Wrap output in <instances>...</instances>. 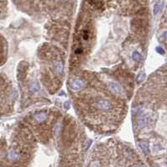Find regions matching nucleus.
I'll use <instances>...</instances> for the list:
<instances>
[{
	"mask_svg": "<svg viewBox=\"0 0 167 167\" xmlns=\"http://www.w3.org/2000/svg\"><path fill=\"white\" fill-rule=\"evenodd\" d=\"M86 83L85 81H83L82 80H80V79H76V80H74V81H72L71 82V88L72 91H75V92H78L80 91L81 89H82L85 87Z\"/></svg>",
	"mask_w": 167,
	"mask_h": 167,
	"instance_id": "obj_1",
	"label": "nucleus"
},
{
	"mask_svg": "<svg viewBox=\"0 0 167 167\" xmlns=\"http://www.w3.org/2000/svg\"><path fill=\"white\" fill-rule=\"evenodd\" d=\"M96 108L98 109H101V110L103 111H107L110 108V103L108 100H105V99H100L96 103Z\"/></svg>",
	"mask_w": 167,
	"mask_h": 167,
	"instance_id": "obj_2",
	"label": "nucleus"
},
{
	"mask_svg": "<svg viewBox=\"0 0 167 167\" xmlns=\"http://www.w3.org/2000/svg\"><path fill=\"white\" fill-rule=\"evenodd\" d=\"M47 118V115L46 113H42V112H39V113H37L34 114V119L39 122V123H42V122L46 121Z\"/></svg>",
	"mask_w": 167,
	"mask_h": 167,
	"instance_id": "obj_3",
	"label": "nucleus"
},
{
	"mask_svg": "<svg viewBox=\"0 0 167 167\" xmlns=\"http://www.w3.org/2000/svg\"><path fill=\"white\" fill-rule=\"evenodd\" d=\"M147 123H148V117H147L145 114L140 116L139 120V129L144 128V127L147 125Z\"/></svg>",
	"mask_w": 167,
	"mask_h": 167,
	"instance_id": "obj_4",
	"label": "nucleus"
},
{
	"mask_svg": "<svg viewBox=\"0 0 167 167\" xmlns=\"http://www.w3.org/2000/svg\"><path fill=\"white\" fill-rule=\"evenodd\" d=\"M109 88L112 92H113L114 93H121V88L119 87L115 82H110L109 83Z\"/></svg>",
	"mask_w": 167,
	"mask_h": 167,
	"instance_id": "obj_5",
	"label": "nucleus"
},
{
	"mask_svg": "<svg viewBox=\"0 0 167 167\" xmlns=\"http://www.w3.org/2000/svg\"><path fill=\"white\" fill-rule=\"evenodd\" d=\"M54 66H55L56 73L57 75H61L62 71H63V66H62V64L61 63V61H55Z\"/></svg>",
	"mask_w": 167,
	"mask_h": 167,
	"instance_id": "obj_6",
	"label": "nucleus"
},
{
	"mask_svg": "<svg viewBox=\"0 0 167 167\" xmlns=\"http://www.w3.org/2000/svg\"><path fill=\"white\" fill-rule=\"evenodd\" d=\"M18 158H19V154H17L15 151H14V150L9 151V159H11V160H16Z\"/></svg>",
	"mask_w": 167,
	"mask_h": 167,
	"instance_id": "obj_7",
	"label": "nucleus"
},
{
	"mask_svg": "<svg viewBox=\"0 0 167 167\" xmlns=\"http://www.w3.org/2000/svg\"><path fill=\"white\" fill-rule=\"evenodd\" d=\"M162 3L161 2H159V3H157L155 5H154V14H157L159 13V11L161 10L162 9Z\"/></svg>",
	"mask_w": 167,
	"mask_h": 167,
	"instance_id": "obj_8",
	"label": "nucleus"
},
{
	"mask_svg": "<svg viewBox=\"0 0 167 167\" xmlns=\"http://www.w3.org/2000/svg\"><path fill=\"white\" fill-rule=\"evenodd\" d=\"M139 146H140V148L142 149V150L144 154H148L149 153V147H148V144L144 143V142H142V143L139 144Z\"/></svg>",
	"mask_w": 167,
	"mask_h": 167,
	"instance_id": "obj_9",
	"label": "nucleus"
},
{
	"mask_svg": "<svg viewBox=\"0 0 167 167\" xmlns=\"http://www.w3.org/2000/svg\"><path fill=\"white\" fill-rule=\"evenodd\" d=\"M133 59H134L135 61H140V59H141V55L139 54L138 51H134V53H133Z\"/></svg>",
	"mask_w": 167,
	"mask_h": 167,
	"instance_id": "obj_10",
	"label": "nucleus"
},
{
	"mask_svg": "<svg viewBox=\"0 0 167 167\" xmlns=\"http://www.w3.org/2000/svg\"><path fill=\"white\" fill-rule=\"evenodd\" d=\"M32 90L33 91H38L39 90V86L37 84V82H34L32 85Z\"/></svg>",
	"mask_w": 167,
	"mask_h": 167,
	"instance_id": "obj_11",
	"label": "nucleus"
},
{
	"mask_svg": "<svg viewBox=\"0 0 167 167\" xmlns=\"http://www.w3.org/2000/svg\"><path fill=\"white\" fill-rule=\"evenodd\" d=\"M162 37H163V39H164V40L167 41V30L163 32V34H162Z\"/></svg>",
	"mask_w": 167,
	"mask_h": 167,
	"instance_id": "obj_12",
	"label": "nucleus"
},
{
	"mask_svg": "<svg viewBox=\"0 0 167 167\" xmlns=\"http://www.w3.org/2000/svg\"><path fill=\"white\" fill-rule=\"evenodd\" d=\"M144 74H140V75L139 76V77H138V81L140 82L142 80L144 79Z\"/></svg>",
	"mask_w": 167,
	"mask_h": 167,
	"instance_id": "obj_13",
	"label": "nucleus"
},
{
	"mask_svg": "<svg viewBox=\"0 0 167 167\" xmlns=\"http://www.w3.org/2000/svg\"><path fill=\"white\" fill-rule=\"evenodd\" d=\"M156 50H157V51H158L159 53H160V54H163V53H164V51L160 48V47H157Z\"/></svg>",
	"mask_w": 167,
	"mask_h": 167,
	"instance_id": "obj_14",
	"label": "nucleus"
},
{
	"mask_svg": "<svg viewBox=\"0 0 167 167\" xmlns=\"http://www.w3.org/2000/svg\"><path fill=\"white\" fill-rule=\"evenodd\" d=\"M70 107V104H69V102H66V103H65V108L66 109H68Z\"/></svg>",
	"mask_w": 167,
	"mask_h": 167,
	"instance_id": "obj_15",
	"label": "nucleus"
}]
</instances>
